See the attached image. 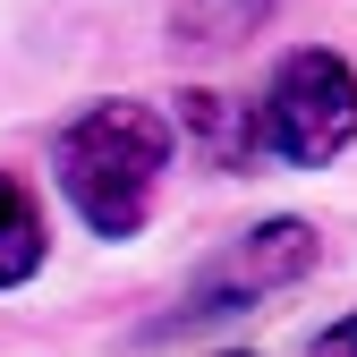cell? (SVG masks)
<instances>
[{
  "mask_svg": "<svg viewBox=\"0 0 357 357\" xmlns=\"http://www.w3.org/2000/svg\"><path fill=\"white\" fill-rule=\"evenodd\" d=\"M43 273V213L17 178H0V289H17Z\"/></svg>",
  "mask_w": 357,
  "mask_h": 357,
  "instance_id": "cell-5",
  "label": "cell"
},
{
  "mask_svg": "<svg viewBox=\"0 0 357 357\" xmlns=\"http://www.w3.org/2000/svg\"><path fill=\"white\" fill-rule=\"evenodd\" d=\"M264 153H281L298 170H324L349 137H357V68L340 52H289L273 68V94L255 111Z\"/></svg>",
  "mask_w": 357,
  "mask_h": 357,
  "instance_id": "cell-2",
  "label": "cell"
},
{
  "mask_svg": "<svg viewBox=\"0 0 357 357\" xmlns=\"http://www.w3.org/2000/svg\"><path fill=\"white\" fill-rule=\"evenodd\" d=\"M315 255H324V238L306 230V221H255L247 238H230V247L196 273L188 315H247L255 298L306 281V273H315Z\"/></svg>",
  "mask_w": 357,
  "mask_h": 357,
  "instance_id": "cell-3",
  "label": "cell"
},
{
  "mask_svg": "<svg viewBox=\"0 0 357 357\" xmlns=\"http://www.w3.org/2000/svg\"><path fill=\"white\" fill-rule=\"evenodd\" d=\"M273 17V0H178V34L188 43H238Z\"/></svg>",
  "mask_w": 357,
  "mask_h": 357,
  "instance_id": "cell-6",
  "label": "cell"
},
{
  "mask_svg": "<svg viewBox=\"0 0 357 357\" xmlns=\"http://www.w3.org/2000/svg\"><path fill=\"white\" fill-rule=\"evenodd\" d=\"M315 349H357V315H349V324H332V332H324Z\"/></svg>",
  "mask_w": 357,
  "mask_h": 357,
  "instance_id": "cell-7",
  "label": "cell"
},
{
  "mask_svg": "<svg viewBox=\"0 0 357 357\" xmlns=\"http://www.w3.org/2000/svg\"><path fill=\"white\" fill-rule=\"evenodd\" d=\"M162 162H170V128L153 102H94L60 137V188L94 238H137L162 188Z\"/></svg>",
  "mask_w": 357,
  "mask_h": 357,
  "instance_id": "cell-1",
  "label": "cell"
},
{
  "mask_svg": "<svg viewBox=\"0 0 357 357\" xmlns=\"http://www.w3.org/2000/svg\"><path fill=\"white\" fill-rule=\"evenodd\" d=\"M178 119H188V137H196L221 170H247V162H255V145H264L255 128H247L230 102H221V94H178Z\"/></svg>",
  "mask_w": 357,
  "mask_h": 357,
  "instance_id": "cell-4",
  "label": "cell"
}]
</instances>
